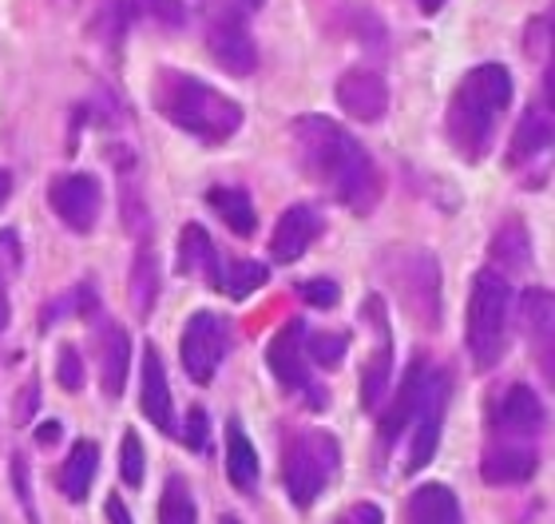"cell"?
<instances>
[{
	"label": "cell",
	"instance_id": "1",
	"mask_svg": "<svg viewBox=\"0 0 555 524\" xmlns=\"http://www.w3.org/2000/svg\"><path fill=\"white\" fill-rule=\"evenodd\" d=\"M294 159L301 175H310L325 195L337 199L353 215H370L382 199V179L373 155L330 116H298L294 119Z\"/></svg>",
	"mask_w": 555,
	"mask_h": 524
},
{
	"label": "cell",
	"instance_id": "2",
	"mask_svg": "<svg viewBox=\"0 0 555 524\" xmlns=\"http://www.w3.org/2000/svg\"><path fill=\"white\" fill-rule=\"evenodd\" d=\"M512 104V76L504 64H476L449 100L444 136L464 164H480L496 143L500 116Z\"/></svg>",
	"mask_w": 555,
	"mask_h": 524
},
{
	"label": "cell",
	"instance_id": "3",
	"mask_svg": "<svg viewBox=\"0 0 555 524\" xmlns=\"http://www.w3.org/2000/svg\"><path fill=\"white\" fill-rule=\"evenodd\" d=\"M151 100L175 128L203 143H227L234 140V131L243 128V107L234 104L227 92L191 76V72L159 68V76L151 84Z\"/></svg>",
	"mask_w": 555,
	"mask_h": 524
},
{
	"label": "cell",
	"instance_id": "4",
	"mask_svg": "<svg viewBox=\"0 0 555 524\" xmlns=\"http://www.w3.org/2000/svg\"><path fill=\"white\" fill-rule=\"evenodd\" d=\"M508 315L512 291L500 270H480L468 291V315H464V346L473 354L476 370H492L508 349Z\"/></svg>",
	"mask_w": 555,
	"mask_h": 524
},
{
	"label": "cell",
	"instance_id": "5",
	"mask_svg": "<svg viewBox=\"0 0 555 524\" xmlns=\"http://www.w3.org/2000/svg\"><path fill=\"white\" fill-rule=\"evenodd\" d=\"M341 465V445L330 430H298L289 433L286 453H282V485L298 509H310L334 481Z\"/></svg>",
	"mask_w": 555,
	"mask_h": 524
},
{
	"label": "cell",
	"instance_id": "6",
	"mask_svg": "<svg viewBox=\"0 0 555 524\" xmlns=\"http://www.w3.org/2000/svg\"><path fill=\"white\" fill-rule=\"evenodd\" d=\"M389 279L401 291L409 315L425 330L440 327V267L428 251H401L397 263H389Z\"/></svg>",
	"mask_w": 555,
	"mask_h": 524
},
{
	"label": "cell",
	"instance_id": "7",
	"mask_svg": "<svg viewBox=\"0 0 555 524\" xmlns=\"http://www.w3.org/2000/svg\"><path fill=\"white\" fill-rule=\"evenodd\" d=\"M267 366L286 394L301 397L310 409H325V389L313 382L310 358H306V322L294 318V322H286V327L278 330L267 349Z\"/></svg>",
	"mask_w": 555,
	"mask_h": 524
},
{
	"label": "cell",
	"instance_id": "8",
	"mask_svg": "<svg viewBox=\"0 0 555 524\" xmlns=\"http://www.w3.org/2000/svg\"><path fill=\"white\" fill-rule=\"evenodd\" d=\"M227 349H231V322L222 315H210V310H198V315L186 322L183 338H179L183 370L191 373L195 385H207L210 378L219 373Z\"/></svg>",
	"mask_w": 555,
	"mask_h": 524
},
{
	"label": "cell",
	"instance_id": "9",
	"mask_svg": "<svg viewBox=\"0 0 555 524\" xmlns=\"http://www.w3.org/2000/svg\"><path fill=\"white\" fill-rule=\"evenodd\" d=\"M452 378L444 370H428L425 373V394H421V406H416L413 421H409V430H413V453H409L405 469L416 473L421 465L433 461L437 453V442H440V430H444V409H449V394H452Z\"/></svg>",
	"mask_w": 555,
	"mask_h": 524
},
{
	"label": "cell",
	"instance_id": "10",
	"mask_svg": "<svg viewBox=\"0 0 555 524\" xmlns=\"http://www.w3.org/2000/svg\"><path fill=\"white\" fill-rule=\"evenodd\" d=\"M48 207L56 210L60 222L76 234H88L100 222V210H104V191H100V179L83 171L60 175L48 187Z\"/></svg>",
	"mask_w": 555,
	"mask_h": 524
},
{
	"label": "cell",
	"instance_id": "11",
	"mask_svg": "<svg viewBox=\"0 0 555 524\" xmlns=\"http://www.w3.org/2000/svg\"><path fill=\"white\" fill-rule=\"evenodd\" d=\"M207 52L219 60L222 72L231 76H250L258 68V48L255 36L246 28L243 12L238 9H222L207 21Z\"/></svg>",
	"mask_w": 555,
	"mask_h": 524
},
{
	"label": "cell",
	"instance_id": "12",
	"mask_svg": "<svg viewBox=\"0 0 555 524\" xmlns=\"http://www.w3.org/2000/svg\"><path fill=\"white\" fill-rule=\"evenodd\" d=\"M492 437H520V442H535L540 433L547 430V409L544 401L535 397L532 385H508L504 397L492 409V421H488Z\"/></svg>",
	"mask_w": 555,
	"mask_h": 524
},
{
	"label": "cell",
	"instance_id": "13",
	"mask_svg": "<svg viewBox=\"0 0 555 524\" xmlns=\"http://www.w3.org/2000/svg\"><path fill=\"white\" fill-rule=\"evenodd\" d=\"M540 469V449L535 442H520V437H492L480 457V477L488 485H524L535 477Z\"/></svg>",
	"mask_w": 555,
	"mask_h": 524
},
{
	"label": "cell",
	"instance_id": "14",
	"mask_svg": "<svg viewBox=\"0 0 555 524\" xmlns=\"http://www.w3.org/2000/svg\"><path fill=\"white\" fill-rule=\"evenodd\" d=\"M337 104L346 116H353L358 124H377V119L389 112V84H385L382 72L373 68H349L341 80H337Z\"/></svg>",
	"mask_w": 555,
	"mask_h": 524
},
{
	"label": "cell",
	"instance_id": "15",
	"mask_svg": "<svg viewBox=\"0 0 555 524\" xmlns=\"http://www.w3.org/2000/svg\"><path fill=\"white\" fill-rule=\"evenodd\" d=\"M365 318L377 330V349L370 354L365 370H361V406L373 409L389 389V373H393V334H389V322H385V303L382 298H370L365 303Z\"/></svg>",
	"mask_w": 555,
	"mask_h": 524
},
{
	"label": "cell",
	"instance_id": "16",
	"mask_svg": "<svg viewBox=\"0 0 555 524\" xmlns=\"http://www.w3.org/2000/svg\"><path fill=\"white\" fill-rule=\"evenodd\" d=\"M520 318H524V338L532 346L535 361H540V373H544V382H552L555 373V306H552V294L547 291H528L520 303Z\"/></svg>",
	"mask_w": 555,
	"mask_h": 524
},
{
	"label": "cell",
	"instance_id": "17",
	"mask_svg": "<svg viewBox=\"0 0 555 524\" xmlns=\"http://www.w3.org/2000/svg\"><path fill=\"white\" fill-rule=\"evenodd\" d=\"M95 349H100V385H104L107 397H119L124 385H128L131 370V338L128 330L112 322V318H100L95 322Z\"/></svg>",
	"mask_w": 555,
	"mask_h": 524
},
{
	"label": "cell",
	"instance_id": "18",
	"mask_svg": "<svg viewBox=\"0 0 555 524\" xmlns=\"http://www.w3.org/2000/svg\"><path fill=\"white\" fill-rule=\"evenodd\" d=\"M139 406H143V418H147L155 430H163V433L175 430L171 385H167V370H163V358L155 346L143 349V366H139Z\"/></svg>",
	"mask_w": 555,
	"mask_h": 524
},
{
	"label": "cell",
	"instance_id": "19",
	"mask_svg": "<svg viewBox=\"0 0 555 524\" xmlns=\"http://www.w3.org/2000/svg\"><path fill=\"white\" fill-rule=\"evenodd\" d=\"M322 234V215L313 207H289L282 219H278L274 234H270V258L274 263H298L310 243Z\"/></svg>",
	"mask_w": 555,
	"mask_h": 524
},
{
	"label": "cell",
	"instance_id": "20",
	"mask_svg": "<svg viewBox=\"0 0 555 524\" xmlns=\"http://www.w3.org/2000/svg\"><path fill=\"white\" fill-rule=\"evenodd\" d=\"M179 274H191V279H203L207 286H215L219 291V279H222V263H227V255H222L219 246H215V239H210L198 222H186L183 234H179Z\"/></svg>",
	"mask_w": 555,
	"mask_h": 524
},
{
	"label": "cell",
	"instance_id": "21",
	"mask_svg": "<svg viewBox=\"0 0 555 524\" xmlns=\"http://www.w3.org/2000/svg\"><path fill=\"white\" fill-rule=\"evenodd\" d=\"M425 373H428L425 361H413V366L405 370V382L397 385V397L385 406L382 421H377V430H382L385 445H393L397 437L409 430V421H413L416 406H421V394H425Z\"/></svg>",
	"mask_w": 555,
	"mask_h": 524
},
{
	"label": "cell",
	"instance_id": "22",
	"mask_svg": "<svg viewBox=\"0 0 555 524\" xmlns=\"http://www.w3.org/2000/svg\"><path fill=\"white\" fill-rule=\"evenodd\" d=\"M401 524H464L461 501L449 485H421L409 493Z\"/></svg>",
	"mask_w": 555,
	"mask_h": 524
},
{
	"label": "cell",
	"instance_id": "23",
	"mask_svg": "<svg viewBox=\"0 0 555 524\" xmlns=\"http://www.w3.org/2000/svg\"><path fill=\"white\" fill-rule=\"evenodd\" d=\"M552 104H535L524 112L520 128L512 131V143H508V167H524L532 164L535 155L547 152V143H552Z\"/></svg>",
	"mask_w": 555,
	"mask_h": 524
},
{
	"label": "cell",
	"instance_id": "24",
	"mask_svg": "<svg viewBox=\"0 0 555 524\" xmlns=\"http://www.w3.org/2000/svg\"><path fill=\"white\" fill-rule=\"evenodd\" d=\"M95 469H100V445L95 442H76L72 445L68 461L60 465V493L68 497V501H88V493H92V481H95Z\"/></svg>",
	"mask_w": 555,
	"mask_h": 524
},
{
	"label": "cell",
	"instance_id": "25",
	"mask_svg": "<svg viewBox=\"0 0 555 524\" xmlns=\"http://www.w3.org/2000/svg\"><path fill=\"white\" fill-rule=\"evenodd\" d=\"M258 473H262V465H258L250 437L243 433L238 421H227V477H231V485L238 493H255Z\"/></svg>",
	"mask_w": 555,
	"mask_h": 524
},
{
	"label": "cell",
	"instance_id": "26",
	"mask_svg": "<svg viewBox=\"0 0 555 524\" xmlns=\"http://www.w3.org/2000/svg\"><path fill=\"white\" fill-rule=\"evenodd\" d=\"M207 207H215V215L222 219V227H231L238 239H250L258 227L255 203L243 187H210L207 191Z\"/></svg>",
	"mask_w": 555,
	"mask_h": 524
},
{
	"label": "cell",
	"instance_id": "27",
	"mask_svg": "<svg viewBox=\"0 0 555 524\" xmlns=\"http://www.w3.org/2000/svg\"><path fill=\"white\" fill-rule=\"evenodd\" d=\"M492 263L500 270H524L532 263V239H528V227H524L520 215H508L496 227V234H492Z\"/></svg>",
	"mask_w": 555,
	"mask_h": 524
},
{
	"label": "cell",
	"instance_id": "28",
	"mask_svg": "<svg viewBox=\"0 0 555 524\" xmlns=\"http://www.w3.org/2000/svg\"><path fill=\"white\" fill-rule=\"evenodd\" d=\"M131 298H135V315L147 318L159 303V263H155V251H139L135 270H131Z\"/></svg>",
	"mask_w": 555,
	"mask_h": 524
},
{
	"label": "cell",
	"instance_id": "29",
	"mask_svg": "<svg viewBox=\"0 0 555 524\" xmlns=\"http://www.w3.org/2000/svg\"><path fill=\"white\" fill-rule=\"evenodd\" d=\"M267 286V267H258L250 258H227L222 263V279L219 291L231 294V298H250L255 291Z\"/></svg>",
	"mask_w": 555,
	"mask_h": 524
},
{
	"label": "cell",
	"instance_id": "30",
	"mask_svg": "<svg viewBox=\"0 0 555 524\" xmlns=\"http://www.w3.org/2000/svg\"><path fill=\"white\" fill-rule=\"evenodd\" d=\"M159 524H198L195 497L186 489L183 477H167L159 497Z\"/></svg>",
	"mask_w": 555,
	"mask_h": 524
},
{
	"label": "cell",
	"instance_id": "31",
	"mask_svg": "<svg viewBox=\"0 0 555 524\" xmlns=\"http://www.w3.org/2000/svg\"><path fill=\"white\" fill-rule=\"evenodd\" d=\"M349 338L346 334H322V330H306V358L322 370H334L346 361Z\"/></svg>",
	"mask_w": 555,
	"mask_h": 524
},
{
	"label": "cell",
	"instance_id": "32",
	"mask_svg": "<svg viewBox=\"0 0 555 524\" xmlns=\"http://www.w3.org/2000/svg\"><path fill=\"white\" fill-rule=\"evenodd\" d=\"M119 481H124L128 489L143 485V442H139L135 430L124 433V445H119Z\"/></svg>",
	"mask_w": 555,
	"mask_h": 524
},
{
	"label": "cell",
	"instance_id": "33",
	"mask_svg": "<svg viewBox=\"0 0 555 524\" xmlns=\"http://www.w3.org/2000/svg\"><path fill=\"white\" fill-rule=\"evenodd\" d=\"M56 385H64L68 394H76V389L83 385V358L72 342H64L56 354Z\"/></svg>",
	"mask_w": 555,
	"mask_h": 524
},
{
	"label": "cell",
	"instance_id": "34",
	"mask_svg": "<svg viewBox=\"0 0 555 524\" xmlns=\"http://www.w3.org/2000/svg\"><path fill=\"white\" fill-rule=\"evenodd\" d=\"M135 12L155 24H167V28H179L186 21L183 0H135Z\"/></svg>",
	"mask_w": 555,
	"mask_h": 524
},
{
	"label": "cell",
	"instance_id": "35",
	"mask_svg": "<svg viewBox=\"0 0 555 524\" xmlns=\"http://www.w3.org/2000/svg\"><path fill=\"white\" fill-rule=\"evenodd\" d=\"M301 298H306L310 306H318V310H330V306L337 303V282H330V279L301 282Z\"/></svg>",
	"mask_w": 555,
	"mask_h": 524
},
{
	"label": "cell",
	"instance_id": "36",
	"mask_svg": "<svg viewBox=\"0 0 555 524\" xmlns=\"http://www.w3.org/2000/svg\"><path fill=\"white\" fill-rule=\"evenodd\" d=\"M183 445L186 449H203L207 445V409L203 406H191L186 409V430H183Z\"/></svg>",
	"mask_w": 555,
	"mask_h": 524
},
{
	"label": "cell",
	"instance_id": "37",
	"mask_svg": "<svg viewBox=\"0 0 555 524\" xmlns=\"http://www.w3.org/2000/svg\"><path fill=\"white\" fill-rule=\"evenodd\" d=\"M337 524H385V513L382 509H377V504H353V509H349L346 516H341V521Z\"/></svg>",
	"mask_w": 555,
	"mask_h": 524
},
{
	"label": "cell",
	"instance_id": "38",
	"mask_svg": "<svg viewBox=\"0 0 555 524\" xmlns=\"http://www.w3.org/2000/svg\"><path fill=\"white\" fill-rule=\"evenodd\" d=\"M12 481H16V493H21V501L28 504V513H33V497H28V465H24L21 457L12 461Z\"/></svg>",
	"mask_w": 555,
	"mask_h": 524
},
{
	"label": "cell",
	"instance_id": "39",
	"mask_svg": "<svg viewBox=\"0 0 555 524\" xmlns=\"http://www.w3.org/2000/svg\"><path fill=\"white\" fill-rule=\"evenodd\" d=\"M107 521H112V524H131L128 504L119 501V497H107Z\"/></svg>",
	"mask_w": 555,
	"mask_h": 524
},
{
	"label": "cell",
	"instance_id": "40",
	"mask_svg": "<svg viewBox=\"0 0 555 524\" xmlns=\"http://www.w3.org/2000/svg\"><path fill=\"white\" fill-rule=\"evenodd\" d=\"M60 421H48V425H40V430H36V437H40V442L44 445H52V442H60Z\"/></svg>",
	"mask_w": 555,
	"mask_h": 524
},
{
	"label": "cell",
	"instance_id": "41",
	"mask_svg": "<svg viewBox=\"0 0 555 524\" xmlns=\"http://www.w3.org/2000/svg\"><path fill=\"white\" fill-rule=\"evenodd\" d=\"M9 195H12V175L4 171V167H0V207L9 203Z\"/></svg>",
	"mask_w": 555,
	"mask_h": 524
},
{
	"label": "cell",
	"instance_id": "42",
	"mask_svg": "<svg viewBox=\"0 0 555 524\" xmlns=\"http://www.w3.org/2000/svg\"><path fill=\"white\" fill-rule=\"evenodd\" d=\"M9 315H12V310H9V294H4V282H0V330L9 327Z\"/></svg>",
	"mask_w": 555,
	"mask_h": 524
},
{
	"label": "cell",
	"instance_id": "43",
	"mask_svg": "<svg viewBox=\"0 0 555 524\" xmlns=\"http://www.w3.org/2000/svg\"><path fill=\"white\" fill-rule=\"evenodd\" d=\"M421 4V12H440L444 9V0H416Z\"/></svg>",
	"mask_w": 555,
	"mask_h": 524
},
{
	"label": "cell",
	"instance_id": "44",
	"mask_svg": "<svg viewBox=\"0 0 555 524\" xmlns=\"http://www.w3.org/2000/svg\"><path fill=\"white\" fill-rule=\"evenodd\" d=\"M222 524H238V521H234V516H222Z\"/></svg>",
	"mask_w": 555,
	"mask_h": 524
}]
</instances>
